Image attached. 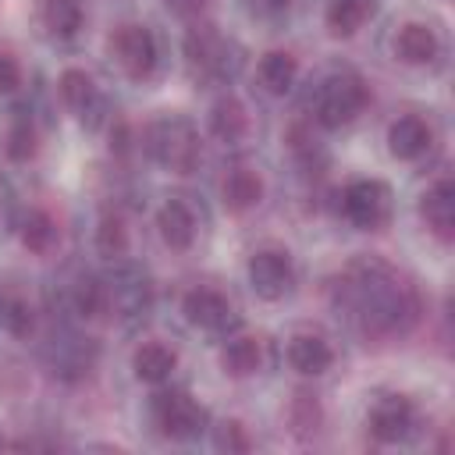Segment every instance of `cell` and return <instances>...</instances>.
<instances>
[{
  "mask_svg": "<svg viewBox=\"0 0 455 455\" xmlns=\"http://www.w3.org/2000/svg\"><path fill=\"white\" fill-rule=\"evenodd\" d=\"M334 302L338 309L370 338H391L412 331L419 320V299L416 288L377 259L352 263L334 281Z\"/></svg>",
  "mask_w": 455,
  "mask_h": 455,
  "instance_id": "cell-1",
  "label": "cell"
},
{
  "mask_svg": "<svg viewBox=\"0 0 455 455\" xmlns=\"http://www.w3.org/2000/svg\"><path fill=\"white\" fill-rule=\"evenodd\" d=\"M245 50L210 21H196L185 32V64L196 82H231L242 71Z\"/></svg>",
  "mask_w": 455,
  "mask_h": 455,
  "instance_id": "cell-2",
  "label": "cell"
},
{
  "mask_svg": "<svg viewBox=\"0 0 455 455\" xmlns=\"http://www.w3.org/2000/svg\"><path fill=\"white\" fill-rule=\"evenodd\" d=\"M146 149L164 171L188 174L199 160V132L185 114H164L146 128Z\"/></svg>",
  "mask_w": 455,
  "mask_h": 455,
  "instance_id": "cell-3",
  "label": "cell"
},
{
  "mask_svg": "<svg viewBox=\"0 0 455 455\" xmlns=\"http://www.w3.org/2000/svg\"><path fill=\"white\" fill-rule=\"evenodd\" d=\"M366 100H370L366 82H363L355 71H334V75H327V78L316 85L313 117H316L323 128H341V124H352V121L363 114Z\"/></svg>",
  "mask_w": 455,
  "mask_h": 455,
  "instance_id": "cell-4",
  "label": "cell"
},
{
  "mask_svg": "<svg viewBox=\"0 0 455 455\" xmlns=\"http://www.w3.org/2000/svg\"><path fill=\"white\" fill-rule=\"evenodd\" d=\"M107 291V309H114L121 320H142L153 306V284L142 267L135 263H117L110 277H103Z\"/></svg>",
  "mask_w": 455,
  "mask_h": 455,
  "instance_id": "cell-5",
  "label": "cell"
},
{
  "mask_svg": "<svg viewBox=\"0 0 455 455\" xmlns=\"http://www.w3.org/2000/svg\"><path fill=\"white\" fill-rule=\"evenodd\" d=\"M153 423L171 441H192L206 430V409L185 391H160L153 398Z\"/></svg>",
  "mask_w": 455,
  "mask_h": 455,
  "instance_id": "cell-6",
  "label": "cell"
},
{
  "mask_svg": "<svg viewBox=\"0 0 455 455\" xmlns=\"http://www.w3.org/2000/svg\"><path fill=\"white\" fill-rule=\"evenodd\" d=\"M341 213L359 231H377L391 217V188L377 178H359L341 192Z\"/></svg>",
  "mask_w": 455,
  "mask_h": 455,
  "instance_id": "cell-7",
  "label": "cell"
},
{
  "mask_svg": "<svg viewBox=\"0 0 455 455\" xmlns=\"http://www.w3.org/2000/svg\"><path fill=\"white\" fill-rule=\"evenodd\" d=\"M107 46H110L114 64H117L128 78L142 82V78L153 75V68H156V39H153V32H149L146 25H121V28L110 36Z\"/></svg>",
  "mask_w": 455,
  "mask_h": 455,
  "instance_id": "cell-8",
  "label": "cell"
},
{
  "mask_svg": "<svg viewBox=\"0 0 455 455\" xmlns=\"http://www.w3.org/2000/svg\"><path fill=\"white\" fill-rule=\"evenodd\" d=\"M249 284L259 299L277 302L295 288V267L291 256L281 249H259L249 256Z\"/></svg>",
  "mask_w": 455,
  "mask_h": 455,
  "instance_id": "cell-9",
  "label": "cell"
},
{
  "mask_svg": "<svg viewBox=\"0 0 455 455\" xmlns=\"http://www.w3.org/2000/svg\"><path fill=\"white\" fill-rule=\"evenodd\" d=\"M57 89H60V100L68 103V110H75V117H78L85 128H96V124L103 121L107 100H103V92L96 89L92 75H85L82 68H68V71H60Z\"/></svg>",
  "mask_w": 455,
  "mask_h": 455,
  "instance_id": "cell-10",
  "label": "cell"
},
{
  "mask_svg": "<svg viewBox=\"0 0 455 455\" xmlns=\"http://www.w3.org/2000/svg\"><path fill=\"white\" fill-rule=\"evenodd\" d=\"M181 313H185V320L192 327L210 331V334H224V331H231L238 323L235 306L213 288H192L185 295V302H181Z\"/></svg>",
  "mask_w": 455,
  "mask_h": 455,
  "instance_id": "cell-11",
  "label": "cell"
},
{
  "mask_svg": "<svg viewBox=\"0 0 455 455\" xmlns=\"http://www.w3.org/2000/svg\"><path fill=\"white\" fill-rule=\"evenodd\" d=\"M366 427L380 444H395V441L409 437V430L416 427V409L402 395H384V398L373 402V409L366 416Z\"/></svg>",
  "mask_w": 455,
  "mask_h": 455,
  "instance_id": "cell-12",
  "label": "cell"
},
{
  "mask_svg": "<svg viewBox=\"0 0 455 455\" xmlns=\"http://www.w3.org/2000/svg\"><path fill=\"white\" fill-rule=\"evenodd\" d=\"M419 217L441 242H451V235H455V185L451 181L430 185L419 199Z\"/></svg>",
  "mask_w": 455,
  "mask_h": 455,
  "instance_id": "cell-13",
  "label": "cell"
},
{
  "mask_svg": "<svg viewBox=\"0 0 455 455\" xmlns=\"http://www.w3.org/2000/svg\"><path fill=\"white\" fill-rule=\"evenodd\" d=\"M220 199H224V206L228 210H235V213H245V210H252L259 199H263V178L252 171V167H231L228 174H224V181H220Z\"/></svg>",
  "mask_w": 455,
  "mask_h": 455,
  "instance_id": "cell-14",
  "label": "cell"
},
{
  "mask_svg": "<svg viewBox=\"0 0 455 455\" xmlns=\"http://www.w3.org/2000/svg\"><path fill=\"white\" fill-rule=\"evenodd\" d=\"M288 363L302 373V377H320L331 370L334 363V348L327 345V338L320 334H295L288 345Z\"/></svg>",
  "mask_w": 455,
  "mask_h": 455,
  "instance_id": "cell-15",
  "label": "cell"
},
{
  "mask_svg": "<svg viewBox=\"0 0 455 455\" xmlns=\"http://www.w3.org/2000/svg\"><path fill=\"white\" fill-rule=\"evenodd\" d=\"M437 50H441V43H437L434 28L423 21H409L395 36V57L402 64H430L437 57Z\"/></svg>",
  "mask_w": 455,
  "mask_h": 455,
  "instance_id": "cell-16",
  "label": "cell"
},
{
  "mask_svg": "<svg viewBox=\"0 0 455 455\" xmlns=\"http://www.w3.org/2000/svg\"><path fill=\"white\" fill-rule=\"evenodd\" d=\"M427 146H430V128L416 114H405L387 128V149L398 160H416L427 153Z\"/></svg>",
  "mask_w": 455,
  "mask_h": 455,
  "instance_id": "cell-17",
  "label": "cell"
},
{
  "mask_svg": "<svg viewBox=\"0 0 455 455\" xmlns=\"http://www.w3.org/2000/svg\"><path fill=\"white\" fill-rule=\"evenodd\" d=\"M156 228H160V238L171 245V249H188L196 242V217L192 210L181 203V199H167L156 213Z\"/></svg>",
  "mask_w": 455,
  "mask_h": 455,
  "instance_id": "cell-18",
  "label": "cell"
},
{
  "mask_svg": "<svg viewBox=\"0 0 455 455\" xmlns=\"http://www.w3.org/2000/svg\"><path fill=\"white\" fill-rule=\"evenodd\" d=\"M174 366H178L174 348H167V345H160V341H146V345H139L135 355H132V370H135V377L146 380V384H164V380L174 373Z\"/></svg>",
  "mask_w": 455,
  "mask_h": 455,
  "instance_id": "cell-19",
  "label": "cell"
},
{
  "mask_svg": "<svg viewBox=\"0 0 455 455\" xmlns=\"http://www.w3.org/2000/svg\"><path fill=\"white\" fill-rule=\"evenodd\" d=\"M210 132L220 139V142H242L245 132H249V114L242 107V100L235 96H220L210 110Z\"/></svg>",
  "mask_w": 455,
  "mask_h": 455,
  "instance_id": "cell-20",
  "label": "cell"
},
{
  "mask_svg": "<svg viewBox=\"0 0 455 455\" xmlns=\"http://www.w3.org/2000/svg\"><path fill=\"white\" fill-rule=\"evenodd\" d=\"M220 366L228 377H252L259 366H263V345L259 338H249V334H238L224 345L220 352Z\"/></svg>",
  "mask_w": 455,
  "mask_h": 455,
  "instance_id": "cell-21",
  "label": "cell"
},
{
  "mask_svg": "<svg viewBox=\"0 0 455 455\" xmlns=\"http://www.w3.org/2000/svg\"><path fill=\"white\" fill-rule=\"evenodd\" d=\"M82 4L78 0H43V25L53 39H71L82 28Z\"/></svg>",
  "mask_w": 455,
  "mask_h": 455,
  "instance_id": "cell-22",
  "label": "cell"
},
{
  "mask_svg": "<svg viewBox=\"0 0 455 455\" xmlns=\"http://www.w3.org/2000/svg\"><path fill=\"white\" fill-rule=\"evenodd\" d=\"M295 75H299V64L291 53L284 50H270L263 60H259V82L267 85V92L274 96H284L291 85H295Z\"/></svg>",
  "mask_w": 455,
  "mask_h": 455,
  "instance_id": "cell-23",
  "label": "cell"
},
{
  "mask_svg": "<svg viewBox=\"0 0 455 455\" xmlns=\"http://www.w3.org/2000/svg\"><path fill=\"white\" fill-rule=\"evenodd\" d=\"M18 235H21V245L28 252H46L53 245V238H57V224L43 210H25L21 220H18Z\"/></svg>",
  "mask_w": 455,
  "mask_h": 455,
  "instance_id": "cell-24",
  "label": "cell"
},
{
  "mask_svg": "<svg viewBox=\"0 0 455 455\" xmlns=\"http://www.w3.org/2000/svg\"><path fill=\"white\" fill-rule=\"evenodd\" d=\"M370 14V0H327V28L334 36H352Z\"/></svg>",
  "mask_w": 455,
  "mask_h": 455,
  "instance_id": "cell-25",
  "label": "cell"
},
{
  "mask_svg": "<svg viewBox=\"0 0 455 455\" xmlns=\"http://www.w3.org/2000/svg\"><path fill=\"white\" fill-rule=\"evenodd\" d=\"M96 249H100V256H107V259H121V256L128 252V228H124V220H121L117 213L100 217Z\"/></svg>",
  "mask_w": 455,
  "mask_h": 455,
  "instance_id": "cell-26",
  "label": "cell"
},
{
  "mask_svg": "<svg viewBox=\"0 0 455 455\" xmlns=\"http://www.w3.org/2000/svg\"><path fill=\"white\" fill-rule=\"evenodd\" d=\"M71 302H75V313L78 316H100V313H107L103 281L100 277H78L75 281V291H71Z\"/></svg>",
  "mask_w": 455,
  "mask_h": 455,
  "instance_id": "cell-27",
  "label": "cell"
},
{
  "mask_svg": "<svg viewBox=\"0 0 455 455\" xmlns=\"http://www.w3.org/2000/svg\"><path fill=\"white\" fill-rule=\"evenodd\" d=\"M0 327H4L7 334L25 338V334L32 331V309H28V306H25L18 295L0 291Z\"/></svg>",
  "mask_w": 455,
  "mask_h": 455,
  "instance_id": "cell-28",
  "label": "cell"
},
{
  "mask_svg": "<svg viewBox=\"0 0 455 455\" xmlns=\"http://www.w3.org/2000/svg\"><path fill=\"white\" fill-rule=\"evenodd\" d=\"M36 153V128L28 124V121H18L14 128H11V135H7V156L11 160H28Z\"/></svg>",
  "mask_w": 455,
  "mask_h": 455,
  "instance_id": "cell-29",
  "label": "cell"
},
{
  "mask_svg": "<svg viewBox=\"0 0 455 455\" xmlns=\"http://www.w3.org/2000/svg\"><path fill=\"white\" fill-rule=\"evenodd\" d=\"M291 423H295V430H316V423H320V405H316V398L313 395H295V405H291Z\"/></svg>",
  "mask_w": 455,
  "mask_h": 455,
  "instance_id": "cell-30",
  "label": "cell"
},
{
  "mask_svg": "<svg viewBox=\"0 0 455 455\" xmlns=\"http://www.w3.org/2000/svg\"><path fill=\"white\" fill-rule=\"evenodd\" d=\"M217 448L220 451H249V434L238 419H224L217 427Z\"/></svg>",
  "mask_w": 455,
  "mask_h": 455,
  "instance_id": "cell-31",
  "label": "cell"
},
{
  "mask_svg": "<svg viewBox=\"0 0 455 455\" xmlns=\"http://www.w3.org/2000/svg\"><path fill=\"white\" fill-rule=\"evenodd\" d=\"M18 85H21V68H18V60L7 57V53H0V96L14 92Z\"/></svg>",
  "mask_w": 455,
  "mask_h": 455,
  "instance_id": "cell-32",
  "label": "cell"
},
{
  "mask_svg": "<svg viewBox=\"0 0 455 455\" xmlns=\"http://www.w3.org/2000/svg\"><path fill=\"white\" fill-rule=\"evenodd\" d=\"M164 4H167V7H171L178 18H196V14H199V11H203L210 0H164Z\"/></svg>",
  "mask_w": 455,
  "mask_h": 455,
  "instance_id": "cell-33",
  "label": "cell"
},
{
  "mask_svg": "<svg viewBox=\"0 0 455 455\" xmlns=\"http://www.w3.org/2000/svg\"><path fill=\"white\" fill-rule=\"evenodd\" d=\"M288 4H291V0H259V11H263V14H284Z\"/></svg>",
  "mask_w": 455,
  "mask_h": 455,
  "instance_id": "cell-34",
  "label": "cell"
}]
</instances>
